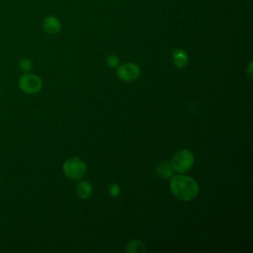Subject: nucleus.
Masks as SVG:
<instances>
[{
	"instance_id": "obj_1",
	"label": "nucleus",
	"mask_w": 253,
	"mask_h": 253,
	"mask_svg": "<svg viewBox=\"0 0 253 253\" xmlns=\"http://www.w3.org/2000/svg\"><path fill=\"white\" fill-rule=\"evenodd\" d=\"M170 190L177 199L191 201L198 196L199 185L192 177L178 174L171 177Z\"/></svg>"
},
{
	"instance_id": "obj_2",
	"label": "nucleus",
	"mask_w": 253,
	"mask_h": 253,
	"mask_svg": "<svg viewBox=\"0 0 253 253\" xmlns=\"http://www.w3.org/2000/svg\"><path fill=\"white\" fill-rule=\"evenodd\" d=\"M194 161L195 158L193 152L189 149L183 148L173 155L170 163L175 171L179 173H184L191 169V167L194 164Z\"/></svg>"
},
{
	"instance_id": "obj_3",
	"label": "nucleus",
	"mask_w": 253,
	"mask_h": 253,
	"mask_svg": "<svg viewBox=\"0 0 253 253\" xmlns=\"http://www.w3.org/2000/svg\"><path fill=\"white\" fill-rule=\"evenodd\" d=\"M62 169L66 177L72 180H77L84 176L87 168L85 162L82 159L78 157H71L64 161Z\"/></svg>"
},
{
	"instance_id": "obj_4",
	"label": "nucleus",
	"mask_w": 253,
	"mask_h": 253,
	"mask_svg": "<svg viewBox=\"0 0 253 253\" xmlns=\"http://www.w3.org/2000/svg\"><path fill=\"white\" fill-rule=\"evenodd\" d=\"M19 87L23 92L33 95L41 91L42 82L38 75L26 73L19 78Z\"/></svg>"
},
{
	"instance_id": "obj_5",
	"label": "nucleus",
	"mask_w": 253,
	"mask_h": 253,
	"mask_svg": "<svg viewBox=\"0 0 253 253\" xmlns=\"http://www.w3.org/2000/svg\"><path fill=\"white\" fill-rule=\"evenodd\" d=\"M140 74V68L136 63L126 62L118 66L117 76L123 81H133L138 78Z\"/></svg>"
},
{
	"instance_id": "obj_6",
	"label": "nucleus",
	"mask_w": 253,
	"mask_h": 253,
	"mask_svg": "<svg viewBox=\"0 0 253 253\" xmlns=\"http://www.w3.org/2000/svg\"><path fill=\"white\" fill-rule=\"evenodd\" d=\"M42 26V29L44 30V32H46L49 35H55V34L59 33V31L61 29V23H60L59 19L56 18L55 16H51V15L43 18Z\"/></svg>"
},
{
	"instance_id": "obj_7",
	"label": "nucleus",
	"mask_w": 253,
	"mask_h": 253,
	"mask_svg": "<svg viewBox=\"0 0 253 253\" xmlns=\"http://www.w3.org/2000/svg\"><path fill=\"white\" fill-rule=\"evenodd\" d=\"M156 173L163 179H168L173 176L174 169L170 162L168 161H161L155 166Z\"/></svg>"
},
{
	"instance_id": "obj_8",
	"label": "nucleus",
	"mask_w": 253,
	"mask_h": 253,
	"mask_svg": "<svg viewBox=\"0 0 253 253\" xmlns=\"http://www.w3.org/2000/svg\"><path fill=\"white\" fill-rule=\"evenodd\" d=\"M172 59H173V63L176 67L178 68H183L187 65L188 63V55L187 52L182 49V48H176L173 51L172 54Z\"/></svg>"
},
{
	"instance_id": "obj_9",
	"label": "nucleus",
	"mask_w": 253,
	"mask_h": 253,
	"mask_svg": "<svg viewBox=\"0 0 253 253\" xmlns=\"http://www.w3.org/2000/svg\"><path fill=\"white\" fill-rule=\"evenodd\" d=\"M92 193L93 187L89 181H81L76 185V194L80 199H88Z\"/></svg>"
},
{
	"instance_id": "obj_10",
	"label": "nucleus",
	"mask_w": 253,
	"mask_h": 253,
	"mask_svg": "<svg viewBox=\"0 0 253 253\" xmlns=\"http://www.w3.org/2000/svg\"><path fill=\"white\" fill-rule=\"evenodd\" d=\"M126 251L129 252V253H144V252H146V248L142 241L133 239V240H130L126 244Z\"/></svg>"
},
{
	"instance_id": "obj_11",
	"label": "nucleus",
	"mask_w": 253,
	"mask_h": 253,
	"mask_svg": "<svg viewBox=\"0 0 253 253\" xmlns=\"http://www.w3.org/2000/svg\"><path fill=\"white\" fill-rule=\"evenodd\" d=\"M19 67L26 72H29L33 69V61L30 58H22L19 61Z\"/></svg>"
},
{
	"instance_id": "obj_12",
	"label": "nucleus",
	"mask_w": 253,
	"mask_h": 253,
	"mask_svg": "<svg viewBox=\"0 0 253 253\" xmlns=\"http://www.w3.org/2000/svg\"><path fill=\"white\" fill-rule=\"evenodd\" d=\"M106 62L108 64L109 67H118L119 66V63H120V58L116 55V54H110L107 59H106Z\"/></svg>"
},
{
	"instance_id": "obj_13",
	"label": "nucleus",
	"mask_w": 253,
	"mask_h": 253,
	"mask_svg": "<svg viewBox=\"0 0 253 253\" xmlns=\"http://www.w3.org/2000/svg\"><path fill=\"white\" fill-rule=\"evenodd\" d=\"M121 193V188L118 184L116 183H113L112 185L109 186V194L112 196V197H118Z\"/></svg>"
},
{
	"instance_id": "obj_14",
	"label": "nucleus",
	"mask_w": 253,
	"mask_h": 253,
	"mask_svg": "<svg viewBox=\"0 0 253 253\" xmlns=\"http://www.w3.org/2000/svg\"><path fill=\"white\" fill-rule=\"evenodd\" d=\"M251 67H252V62H250V63H249V66H248V73H249V77H250V78H251V76H252Z\"/></svg>"
},
{
	"instance_id": "obj_15",
	"label": "nucleus",
	"mask_w": 253,
	"mask_h": 253,
	"mask_svg": "<svg viewBox=\"0 0 253 253\" xmlns=\"http://www.w3.org/2000/svg\"><path fill=\"white\" fill-rule=\"evenodd\" d=\"M0 182H1V177H0Z\"/></svg>"
}]
</instances>
